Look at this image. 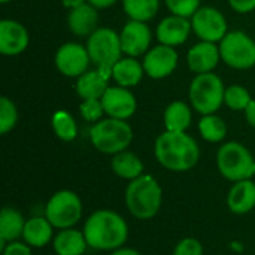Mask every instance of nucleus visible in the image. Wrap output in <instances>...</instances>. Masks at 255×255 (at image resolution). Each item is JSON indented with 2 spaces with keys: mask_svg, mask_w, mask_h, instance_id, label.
Listing matches in <instances>:
<instances>
[{
  "mask_svg": "<svg viewBox=\"0 0 255 255\" xmlns=\"http://www.w3.org/2000/svg\"><path fill=\"white\" fill-rule=\"evenodd\" d=\"M84 236L88 248L97 251H117L128 239L127 221L112 209H97L84 224Z\"/></svg>",
  "mask_w": 255,
  "mask_h": 255,
  "instance_id": "1",
  "label": "nucleus"
},
{
  "mask_svg": "<svg viewBox=\"0 0 255 255\" xmlns=\"http://www.w3.org/2000/svg\"><path fill=\"white\" fill-rule=\"evenodd\" d=\"M154 154L164 169L170 172H187L199 163L200 148L187 131L166 130L157 137Z\"/></svg>",
  "mask_w": 255,
  "mask_h": 255,
  "instance_id": "2",
  "label": "nucleus"
},
{
  "mask_svg": "<svg viewBox=\"0 0 255 255\" xmlns=\"http://www.w3.org/2000/svg\"><path fill=\"white\" fill-rule=\"evenodd\" d=\"M124 200L131 217L146 221L160 212L163 205V190L154 176L143 173L128 182Z\"/></svg>",
  "mask_w": 255,
  "mask_h": 255,
  "instance_id": "3",
  "label": "nucleus"
},
{
  "mask_svg": "<svg viewBox=\"0 0 255 255\" xmlns=\"http://www.w3.org/2000/svg\"><path fill=\"white\" fill-rule=\"evenodd\" d=\"M90 139L97 151L108 155H115L130 146L133 140V130L126 120L106 118L91 127Z\"/></svg>",
  "mask_w": 255,
  "mask_h": 255,
  "instance_id": "4",
  "label": "nucleus"
},
{
  "mask_svg": "<svg viewBox=\"0 0 255 255\" xmlns=\"http://www.w3.org/2000/svg\"><path fill=\"white\" fill-rule=\"evenodd\" d=\"M217 166L223 178L232 182L253 179L255 160L251 151L239 142H227L217 152Z\"/></svg>",
  "mask_w": 255,
  "mask_h": 255,
  "instance_id": "5",
  "label": "nucleus"
},
{
  "mask_svg": "<svg viewBox=\"0 0 255 255\" xmlns=\"http://www.w3.org/2000/svg\"><path fill=\"white\" fill-rule=\"evenodd\" d=\"M226 87L220 76L215 73L197 75L190 85V102L191 106L202 115L215 114L224 103Z\"/></svg>",
  "mask_w": 255,
  "mask_h": 255,
  "instance_id": "6",
  "label": "nucleus"
},
{
  "mask_svg": "<svg viewBox=\"0 0 255 255\" xmlns=\"http://www.w3.org/2000/svg\"><path fill=\"white\" fill-rule=\"evenodd\" d=\"M82 211V200L75 191L60 190L49 197L45 206V217L55 229L64 230L75 227L81 221Z\"/></svg>",
  "mask_w": 255,
  "mask_h": 255,
  "instance_id": "7",
  "label": "nucleus"
},
{
  "mask_svg": "<svg viewBox=\"0 0 255 255\" xmlns=\"http://www.w3.org/2000/svg\"><path fill=\"white\" fill-rule=\"evenodd\" d=\"M87 51L96 69L112 75V67L121 60L123 48L120 34L112 28H97L87 42Z\"/></svg>",
  "mask_w": 255,
  "mask_h": 255,
  "instance_id": "8",
  "label": "nucleus"
},
{
  "mask_svg": "<svg viewBox=\"0 0 255 255\" xmlns=\"http://www.w3.org/2000/svg\"><path fill=\"white\" fill-rule=\"evenodd\" d=\"M221 60L238 70L255 66V42L244 31H229L220 42Z\"/></svg>",
  "mask_w": 255,
  "mask_h": 255,
  "instance_id": "9",
  "label": "nucleus"
},
{
  "mask_svg": "<svg viewBox=\"0 0 255 255\" xmlns=\"http://www.w3.org/2000/svg\"><path fill=\"white\" fill-rule=\"evenodd\" d=\"M193 31L196 36L205 42H221L227 31V19L226 16L215 7L203 6L200 7L191 18Z\"/></svg>",
  "mask_w": 255,
  "mask_h": 255,
  "instance_id": "10",
  "label": "nucleus"
},
{
  "mask_svg": "<svg viewBox=\"0 0 255 255\" xmlns=\"http://www.w3.org/2000/svg\"><path fill=\"white\" fill-rule=\"evenodd\" d=\"M91 63L87 46L79 43L67 42L61 45L55 54V67L67 78H79L84 75Z\"/></svg>",
  "mask_w": 255,
  "mask_h": 255,
  "instance_id": "11",
  "label": "nucleus"
},
{
  "mask_svg": "<svg viewBox=\"0 0 255 255\" xmlns=\"http://www.w3.org/2000/svg\"><path fill=\"white\" fill-rule=\"evenodd\" d=\"M145 73L152 79H163L172 75L178 66V52L173 46L157 45L151 48L143 57Z\"/></svg>",
  "mask_w": 255,
  "mask_h": 255,
  "instance_id": "12",
  "label": "nucleus"
},
{
  "mask_svg": "<svg viewBox=\"0 0 255 255\" xmlns=\"http://www.w3.org/2000/svg\"><path fill=\"white\" fill-rule=\"evenodd\" d=\"M151 30L149 27L142 21L130 19L121 30L120 40L123 52L128 57H140L149 51L151 45Z\"/></svg>",
  "mask_w": 255,
  "mask_h": 255,
  "instance_id": "13",
  "label": "nucleus"
},
{
  "mask_svg": "<svg viewBox=\"0 0 255 255\" xmlns=\"http://www.w3.org/2000/svg\"><path fill=\"white\" fill-rule=\"evenodd\" d=\"M105 108V114L109 118L128 120L137 109L134 96L124 87H109L100 99Z\"/></svg>",
  "mask_w": 255,
  "mask_h": 255,
  "instance_id": "14",
  "label": "nucleus"
},
{
  "mask_svg": "<svg viewBox=\"0 0 255 255\" xmlns=\"http://www.w3.org/2000/svg\"><path fill=\"white\" fill-rule=\"evenodd\" d=\"M28 46L27 28L13 19L0 21V52L3 55H18Z\"/></svg>",
  "mask_w": 255,
  "mask_h": 255,
  "instance_id": "15",
  "label": "nucleus"
},
{
  "mask_svg": "<svg viewBox=\"0 0 255 255\" xmlns=\"http://www.w3.org/2000/svg\"><path fill=\"white\" fill-rule=\"evenodd\" d=\"M220 60H221L220 46H217L212 42H205V40L194 45L187 54L188 67L196 75L212 72L218 66Z\"/></svg>",
  "mask_w": 255,
  "mask_h": 255,
  "instance_id": "16",
  "label": "nucleus"
},
{
  "mask_svg": "<svg viewBox=\"0 0 255 255\" xmlns=\"http://www.w3.org/2000/svg\"><path fill=\"white\" fill-rule=\"evenodd\" d=\"M191 30L193 25L188 21V18L170 15L161 19L160 24L157 25V39L163 45L178 46L188 39Z\"/></svg>",
  "mask_w": 255,
  "mask_h": 255,
  "instance_id": "17",
  "label": "nucleus"
},
{
  "mask_svg": "<svg viewBox=\"0 0 255 255\" xmlns=\"http://www.w3.org/2000/svg\"><path fill=\"white\" fill-rule=\"evenodd\" d=\"M99 13L97 7L91 3H84L79 7L70 9L67 16V25L70 31L79 37H90L97 30Z\"/></svg>",
  "mask_w": 255,
  "mask_h": 255,
  "instance_id": "18",
  "label": "nucleus"
},
{
  "mask_svg": "<svg viewBox=\"0 0 255 255\" xmlns=\"http://www.w3.org/2000/svg\"><path fill=\"white\" fill-rule=\"evenodd\" d=\"M227 206L236 215H247L255 209V182L245 179L233 182L227 194Z\"/></svg>",
  "mask_w": 255,
  "mask_h": 255,
  "instance_id": "19",
  "label": "nucleus"
},
{
  "mask_svg": "<svg viewBox=\"0 0 255 255\" xmlns=\"http://www.w3.org/2000/svg\"><path fill=\"white\" fill-rule=\"evenodd\" d=\"M112 78L111 73L94 69V70H87L84 75L78 78L76 82V93L82 100L88 99H102L106 90L109 88L108 82Z\"/></svg>",
  "mask_w": 255,
  "mask_h": 255,
  "instance_id": "20",
  "label": "nucleus"
},
{
  "mask_svg": "<svg viewBox=\"0 0 255 255\" xmlns=\"http://www.w3.org/2000/svg\"><path fill=\"white\" fill-rule=\"evenodd\" d=\"M54 229L46 217H31L25 221L22 241L31 248H43L54 241Z\"/></svg>",
  "mask_w": 255,
  "mask_h": 255,
  "instance_id": "21",
  "label": "nucleus"
},
{
  "mask_svg": "<svg viewBox=\"0 0 255 255\" xmlns=\"http://www.w3.org/2000/svg\"><path fill=\"white\" fill-rule=\"evenodd\" d=\"M52 248L57 255H82L87 251L88 244L84 232L72 227L58 230V233L54 236Z\"/></svg>",
  "mask_w": 255,
  "mask_h": 255,
  "instance_id": "22",
  "label": "nucleus"
},
{
  "mask_svg": "<svg viewBox=\"0 0 255 255\" xmlns=\"http://www.w3.org/2000/svg\"><path fill=\"white\" fill-rule=\"evenodd\" d=\"M24 215L13 208L4 206L0 212V248H3L9 242H15L22 238V232L25 227Z\"/></svg>",
  "mask_w": 255,
  "mask_h": 255,
  "instance_id": "23",
  "label": "nucleus"
},
{
  "mask_svg": "<svg viewBox=\"0 0 255 255\" xmlns=\"http://www.w3.org/2000/svg\"><path fill=\"white\" fill-rule=\"evenodd\" d=\"M145 69L143 64L139 63L134 57L121 58L112 67V79L124 88H130L137 85L143 78Z\"/></svg>",
  "mask_w": 255,
  "mask_h": 255,
  "instance_id": "24",
  "label": "nucleus"
},
{
  "mask_svg": "<svg viewBox=\"0 0 255 255\" xmlns=\"http://www.w3.org/2000/svg\"><path fill=\"white\" fill-rule=\"evenodd\" d=\"M111 167L118 178L126 179L128 182L143 175L142 160L134 152H130L127 149L123 152H118L112 157Z\"/></svg>",
  "mask_w": 255,
  "mask_h": 255,
  "instance_id": "25",
  "label": "nucleus"
},
{
  "mask_svg": "<svg viewBox=\"0 0 255 255\" xmlns=\"http://www.w3.org/2000/svg\"><path fill=\"white\" fill-rule=\"evenodd\" d=\"M164 126L169 131H187L191 126V109L184 102H173L164 111Z\"/></svg>",
  "mask_w": 255,
  "mask_h": 255,
  "instance_id": "26",
  "label": "nucleus"
},
{
  "mask_svg": "<svg viewBox=\"0 0 255 255\" xmlns=\"http://www.w3.org/2000/svg\"><path fill=\"white\" fill-rule=\"evenodd\" d=\"M199 131L206 142L218 143L223 142L227 136V124L221 117L215 114L203 115L199 121Z\"/></svg>",
  "mask_w": 255,
  "mask_h": 255,
  "instance_id": "27",
  "label": "nucleus"
},
{
  "mask_svg": "<svg viewBox=\"0 0 255 255\" xmlns=\"http://www.w3.org/2000/svg\"><path fill=\"white\" fill-rule=\"evenodd\" d=\"M160 0H123L124 12L130 19L146 22L155 16L158 12Z\"/></svg>",
  "mask_w": 255,
  "mask_h": 255,
  "instance_id": "28",
  "label": "nucleus"
},
{
  "mask_svg": "<svg viewBox=\"0 0 255 255\" xmlns=\"http://www.w3.org/2000/svg\"><path fill=\"white\" fill-rule=\"evenodd\" d=\"M52 130L55 136L64 142H72L78 136V126L73 117L66 111H57L52 115Z\"/></svg>",
  "mask_w": 255,
  "mask_h": 255,
  "instance_id": "29",
  "label": "nucleus"
},
{
  "mask_svg": "<svg viewBox=\"0 0 255 255\" xmlns=\"http://www.w3.org/2000/svg\"><path fill=\"white\" fill-rule=\"evenodd\" d=\"M251 94L247 88L241 87V85H230L226 88V94H224V103L227 105V108H230L232 111H244L248 108V105L251 103Z\"/></svg>",
  "mask_w": 255,
  "mask_h": 255,
  "instance_id": "30",
  "label": "nucleus"
},
{
  "mask_svg": "<svg viewBox=\"0 0 255 255\" xmlns=\"http://www.w3.org/2000/svg\"><path fill=\"white\" fill-rule=\"evenodd\" d=\"M16 121H18V111L15 103L6 96H3L0 99V133L7 134L16 126Z\"/></svg>",
  "mask_w": 255,
  "mask_h": 255,
  "instance_id": "31",
  "label": "nucleus"
},
{
  "mask_svg": "<svg viewBox=\"0 0 255 255\" xmlns=\"http://www.w3.org/2000/svg\"><path fill=\"white\" fill-rule=\"evenodd\" d=\"M79 112L85 121L96 124L105 115V108L100 99H88L82 100V103L79 105Z\"/></svg>",
  "mask_w": 255,
  "mask_h": 255,
  "instance_id": "32",
  "label": "nucleus"
},
{
  "mask_svg": "<svg viewBox=\"0 0 255 255\" xmlns=\"http://www.w3.org/2000/svg\"><path fill=\"white\" fill-rule=\"evenodd\" d=\"M166 6L172 15L193 18V15L200 9V0H166Z\"/></svg>",
  "mask_w": 255,
  "mask_h": 255,
  "instance_id": "33",
  "label": "nucleus"
},
{
  "mask_svg": "<svg viewBox=\"0 0 255 255\" xmlns=\"http://www.w3.org/2000/svg\"><path fill=\"white\" fill-rule=\"evenodd\" d=\"M173 255H203V245L196 238H184L176 244Z\"/></svg>",
  "mask_w": 255,
  "mask_h": 255,
  "instance_id": "34",
  "label": "nucleus"
},
{
  "mask_svg": "<svg viewBox=\"0 0 255 255\" xmlns=\"http://www.w3.org/2000/svg\"><path fill=\"white\" fill-rule=\"evenodd\" d=\"M31 247H28L25 242H9L1 248V255H33Z\"/></svg>",
  "mask_w": 255,
  "mask_h": 255,
  "instance_id": "35",
  "label": "nucleus"
},
{
  "mask_svg": "<svg viewBox=\"0 0 255 255\" xmlns=\"http://www.w3.org/2000/svg\"><path fill=\"white\" fill-rule=\"evenodd\" d=\"M229 3L239 13H250L255 9V0H229Z\"/></svg>",
  "mask_w": 255,
  "mask_h": 255,
  "instance_id": "36",
  "label": "nucleus"
},
{
  "mask_svg": "<svg viewBox=\"0 0 255 255\" xmlns=\"http://www.w3.org/2000/svg\"><path fill=\"white\" fill-rule=\"evenodd\" d=\"M245 115H247V121L250 123V126L255 127V100L253 99L251 103L248 105V108L245 109Z\"/></svg>",
  "mask_w": 255,
  "mask_h": 255,
  "instance_id": "37",
  "label": "nucleus"
},
{
  "mask_svg": "<svg viewBox=\"0 0 255 255\" xmlns=\"http://www.w3.org/2000/svg\"><path fill=\"white\" fill-rule=\"evenodd\" d=\"M118 0H88V3H91L94 7L97 9H105V7H109L112 4H115Z\"/></svg>",
  "mask_w": 255,
  "mask_h": 255,
  "instance_id": "38",
  "label": "nucleus"
},
{
  "mask_svg": "<svg viewBox=\"0 0 255 255\" xmlns=\"http://www.w3.org/2000/svg\"><path fill=\"white\" fill-rule=\"evenodd\" d=\"M111 255H142L139 251H136V250H133V248H126V247H123V248H120V250H117V251H112Z\"/></svg>",
  "mask_w": 255,
  "mask_h": 255,
  "instance_id": "39",
  "label": "nucleus"
},
{
  "mask_svg": "<svg viewBox=\"0 0 255 255\" xmlns=\"http://www.w3.org/2000/svg\"><path fill=\"white\" fill-rule=\"evenodd\" d=\"M61 1H63L64 7H67V9H75V7L82 6V4L87 3L88 0H61Z\"/></svg>",
  "mask_w": 255,
  "mask_h": 255,
  "instance_id": "40",
  "label": "nucleus"
},
{
  "mask_svg": "<svg viewBox=\"0 0 255 255\" xmlns=\"http://www.w3.org/2000/svg\"><path fill=\"white\" fill-rule=\"evenodd\" d=\"M1 3H7V1H10V0H0Z\"/></svg>",
  "mask_w": 255,
  "mask_h": 255,
  "instance_id": "41",
  "label": "nucleus"
}]
</instances>
